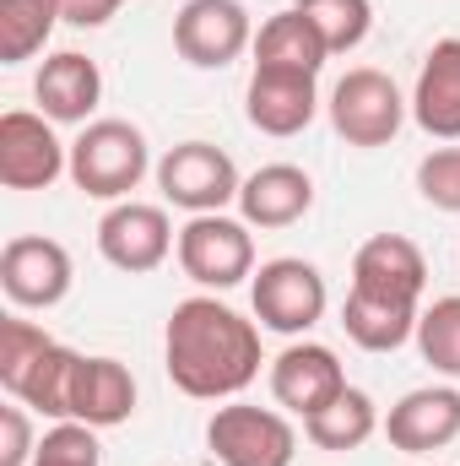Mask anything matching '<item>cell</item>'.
<instances>
[{
  "mask_svg": "<svg viewBox=\"0 0 460 466\" xmlns=\"http://www.w3.org/2000/svg\"><path fill=\"white\" fill-rule=\"evenodd\" d=\"M168 380L195 401H228L260 374V331L217 299H185L163 337Z\"/></svg>",
  "mask_w": 460,
  "mask_h": 466,
  "instance_id": "6da1fadb",
  "label": "cell"
},
{
  "mask_svg": "<svg viewBox=\"0 0 460 466\" xmlns=\"http://www.w3.org/2000/svg\"><path fill=\"white\" fill-rule=\"evenodd\" d=\"M152 157H146V136L130 119H93L76 141H71V179L76 190L119 201L146 179Z\"/></svg>",
  "mask_w": 460,
  "mask_h": 466,
  "instance_id": "7a4b0ae2",
  "label": "cell"
},
{
  "mask_svg": "<svg viewBox=\"0 0 460 466\" xmlns=\"http://www.w3.org/2000/svg\"><path fill=\"white\" fill-rule=\"evenodd\" d=\"M206 445H212V456L223 466H293V456H298L293 423L282 412L249 407V401H233V407L212 412Z\"/></svg>",
  "mask_w": 460,
  "mask_h": 466,
  "instance_id": "3957f363",
  "label": "cell"
},
{
  "mask_svg": "<svg viewBox=\"0 0 460 466\" xmlns=\"http://www.w3.org/2000/svg\"><path fill=\"white\" fill-rule=\"evenodd\" d=\"M401 119H406L401 87L374 66L346 71L336 82V93H331V125H336V136L346 147H390Z\"/></svg>",
  "mask_w": 460,
  "mask_h": 466,
  "instance_id": "277c9868",
  "label": "cell"
},
{
  "mask_svg": "<svg viewBox=\"0 0 460 466\" xmlns=\"http://www.w3.org/2000/svg\"><path fill=\"white\" fill-rule=\"evenodd\" d=\"M179 266L201 288H238L255 271V238L249 223H233L223 212H201L179 228Z\"/></svg>",
  "mask_w": 460,
  "mask_h": 466,
  "instance_id": "5b68a950",
  "label": "cell"
},
{
  "mask_svg": "<svg viewBox=\"0 0 460 466\" xmlns=\"http://www.w3.org/2000/svg\"><path fill=\"white\" fill-rule=\"evenodd\" d=\"M238 168H233V157L223 147H212V141H179V147H168V157L157 163V190L174 201V207H185V212H223L228 201H238Z\"/></svg>",
  "mask_w": 460,
  "mask_h": 466,
  "instance_id": "8992f818",
  "label": "cell"
},
{
  "mask_svg": "<svg viewBox=\"0 0 460 466\" xmlns=\"http://www.w3.org/2000/svg\"><path fill=\"white\" fill-rule=\"evenodd\" d=\"M249 299H255L260 326H271V331H282V337H298V331L320 326V315H325V277H320L309 260L282 255V260H265V266L255 271Z\"/></svg>",
  "mask_w": 460,
  "mask_h": 466,
  "instance_id": "52a82bcc",
  "label": "cell"
},
{
  "mask_svg": "<svg viewBox=\"0 0 460 466\" xmlns=\"http://www.w3.org/2000/svg\"><path fill=\"white\" fill-rule=\"evenodd\" d=\"M71 255L60 238L44 233H16L0 249V288L16 309H55L71 293Z\"/></svg>",
  "mask_w": 460,
  "mask_h": 466,
  "instance_id": "ba28073f",
  "label": "cell"
},
{
  "mask_svg": "<svg viewBox=\"0 0 460 466\" xmlns=\"http://www.w3.org/2000/svg\"><path fill=\"white\" fill-rule=\"evenodd\" d=\"M249 11L238 0H185L174 16V49L195 71H223L249 49Z\"/></svg>",
  "mask_w": 460,
  "mask_h": 466,
  "instance_id": "9c48e42d",
  "label": "cell"
},
{
  "mask_svg": "<svg viewBox=\"0 0 460 466\" xmlns=\"http://www.w3.org/2000/svg\"><path fill=\"white\" fill-rule=\"evenodd\" d=\"M60 174H71V147H60L49 119L27 109L0 115V185L5 190H49Z\"/></svg>",
  "mask_w": 460,
  "mask_h": 466,
  "instance_id": "30bf717a",
  "label": "cell"
},
{
  "mask_svg": "<svg viewBox=\"0 0 460 466\" xmlns=\"http://www.w3.org/2000/svg\"><path fill=\"white\" fill-rule=\"evenodd\" d=\"M244 115L260 136H298L320 115V87L315 71H293V66H255L249 87H244Z\"/></svg>",
  "mask_w": 460,
  "mask_h": 466,
  "instance_id": "8fae6325",
  "label": "cell"
},
{
  "mask_svg": "<svg viewBox=\"0 0 460 466\" xmlns=\"http://www.w3.org/2000/svg\"><path fill=\"white\" fill-rule=\"evenodd\" d=\"M98 249L115 271L130 277H146L168 260L174 249V223L163 207H146V201H119L115 212H104L98 223Z\"/></svg>",
  "mask_w": 460,
  "mask_h": 466,
  "instance_id": "7c38bea8",
  "label": "cell"
},
{
  "mask_svg": "<svg viewBox=\"0 0 460 466\" xmlns=\"http://www.w3.org/2000/svg\"><path fill=\"white\" fill-rule=\"evenodd\" d=\"M342 390H346L342 363H336V352L320 348V342H293L271 363V396H276V407H287L298 418H315Z\"/></svg>",
  "mask_w": 460,
  "mask_h": 466,
  "instance_id": "4fadbf2b",
  "label": "cell"
},
{
  "mask_svg": "<svg viewBox=\"0 0 460 466\" xmlns=\"http://www.w3.org/2000/svg\"><path fill=\"white\" fill-rule=\"evenodd\" d=\"M352 288L363 293H379V299H401V304H417L423 288H428V260L412 238L401 233H374L357 244L352 255Z\"/></svg>",
  "mask_w": 460,
  "mask_h": 466,
  "instance_id": "5bb4252c",
  "label": "cell"
},
{
  "mask_svg": "<svg viewBox=\"0 0 460 466\" xmlns=\"http://www.w3.org/2000/svg\"><path fill=\"white\" fill-rule=\"evenodd\" d=\"M385 440L406 456H428V451H445L460 440V390H412L390 407L385 418Z\"/></svg>",
  "mask_w": 460,
  "mask_h": 466,
  "instance_id": "9a60e30c",
  "label": "cell"
},
{
  "mask_svg": "<svg viewBox=\"0 0 460 466\" xmlns=\"http://www.w3.org/2000/svg\"><path fill=\"white\" fill-rule=\"evenodd\" d=\"M315 207V179L293 163H265L238 185V212L249 228H293Z\"/></svg>",
  "mask_w": 460,
  "mask_h": 466,
  "instance_id": "2e32d148",
  "label": "cell"
},
{
  "mask_svg": "<svg viewBox=\"0 0 460 466\" xmlns=\"http://www.w3.org/2000/svg\"><path fill=\"white\" fill-rule=\"evenodd\" d=\"M135 412V374L119 358H76L71 374V423L87 429H119Z\"/></svg>",
  "mask_w": 460,
  "mask_h": 466,
  "instance_id": "e0dca14e",
  "label": "cell"
},
{
  "mask_svg": "<svg viewBox=\"0 0 460 466\" xmlns=\"http://www.w3.org/2000/svg\"><path fill=\"white\" fill-rule=\"evenodd\" d=\"M33 98H38L44 119H55V125H87V115L104 98V71H98V60H87L76 49H60V55L44 60V71L33 82Z\"/></svg>",
  "mask_w": 460,
  "mask_h": 466,
  "instance_id": "ac0fdd59",
  "label": "cell"
},
{
  "mask_svg": "<svg viewBox=\"0 0 460 466\" xmlns=\"http://www.w3.org/2000/svg\"><path fill=\"white\" fill-rule=\"evenodd\" d=\"M412 115L428 136L460 141V38H439L417 71L412 87Z\"/></svg>",
  "mask_w": 460,
  "mask_h": 466,
  "instance_id": "d6986e66",
  "label": "cell"
},
{
  "mask_svg": "<svg viewBox=\"0 0 460 466\" xmlns=\"http://www.w3.org/2000/svg\"><path fill=\"white\" fill-rule=\"evenodd\" d=\"M342 331L363 352H395L417 337V304H401V299H379V293L352 288L346 304H342Z\"/></svg>",
  "mask_w": 460,
  "mask_h": 466,
  "instance_id": "ffe728a7",
  "label": "cell"
},
{
  "mask_svg": "<svg viewBox=\"0 0 460 466\" xmlns=\"http://www.w3.org/2000/svg\"><path fill=\"white\" fill-rule=\"evenodd\" d=\"M325 60H331V49H325L320 27H315L298 5L276 11V16L260 27V38H255V66H293V71H315V76H320Z\"/></svg>",
  "mask_w": 460,
  "mask_h": 466,
  "instance_id": "44dd1931",
  "label": "cell"
},
{
  "mask_svg": "<svg viewBox=\"0 0 460 466\" xmlns=\"http://www.w3.org/2000/svg\"><path fill=\"white\" fill-rule=\"evenodd\" d=\"M76 358H82V352L49 342V348L38 352V363L16 380L11 396H16L22 407H33V412L55 418V423H71V374H76Z\"/></svg>",
  "mask_w": 460,
  "mask_h": 466,
  "instance_id": "7402d4cb",
  "label": "cell"
},
{
  "mask_svg": "<svg viewBox=\"0 0 460 466\" xmlns=\"http://www.w3.org/2000/svg\"><path fill=\"white\" fill-rule=\"evenodd\" d=\"M374 429H379V412H374V401H368L363 390H352V385H346L331 407H320L315 418H304L309 445H315V451H336V456H342V451H357V445H368Z\"/></svg>",
  "mask_w": 460,
  "mask_h": 466,
  "instance_id": "603a6c76",
  "label": "cell"
},
{
  "mask_svg": "<svg viewBox=\"0 0 460 466\" xmlns=\"http://www.w3.org/2000/svg\"><path fill=\"white\" fill-rule=\"evenodd\" d=\"M55 22H65L60 0H0V66L33 60L49 44Z\"/></svg>",
  "mask_w": 460,
  "mask_h": 466,
  "instance_id": "cb8c5ba5",
  "label": "cell"
},
{
  "mask_svg": "<svg viewBox=\"0 0 460 466\" xmlns=\"http://www.w3.org/2000/svg\"><path fill=\"white\" fill-rule=\"evenodd\" d=\"M298 11L320 27V38H325L331 55L357 49L368 38V27H374V5L368 0H298Z\"/></svg>",
  "mask_w": 460,
  "mask_h": 466,
  "instance_id": "d4e9b609",
  "label": "cell"
},
{
  "mask_svg": "<svg viewBox=\"0 0 460 466\" xmlns=\"http://www.w3.org/2000/svg\"><path fill=\"white\" fill-rule=\"evenodd\" d=\"M417 352L439 374H455L460 380V299H434L417 315Z\"/></svg>",
  "mask_w": 460,
  "mask_h": 466,
  "instance_id": "484cf974",
  "label": "cell"
},
{
  "mask_svg": "<svg viewBox=\"0 0 460 466\" xmlns=\"http://www.w3.org/2000/svg\"><path fill=\"white\" fill-rule=\"evenodd\" d=\"M49 342H55V337H49L44 326L5 315V320H0V385H5V390H16V380L38 363V352L49 348Z\"/></svg>",
  "mask_w": 460,
  "mask_h": 466,
  "instance_id": "4316f807",
  "label": "cell"
},
{
  "mask_svg": "<svg viewBox=\"0 0 460 466\" xmlns=\"http://www.w3.org/2000/svg\"><path fill=\"white\" fill-rule=\"evenodd\" d=\"M33 466H104L98 429H87V423H55V429L38 440Z\"/></svg>",
  "mask_w": 460,
  "mask_h": 466,
  "instance_id": "83f0119b",
  "label": "cell"
},
{
  "mask_svg": "<svg viewBox=\"0 0 460 466\" xmlns=\"http://www.w3.org/2000/svg\"><path fill=\"white\" fill-rule=\"evenodd\" d=\"M417 190H423L428 207L460 212V147H439L417 163Z\"/></svg>",
  "mask_w": 460,
  "mask_h": 466,
  "instance_id": "f1b7e54d",
  "label": "cell"
},
{
  "mask_svg": "<svg viewBox=\"0 0 460 466\" xmlns=\"http://www.w3.org/2000/svg\"><path fill=\"white\" fill-rule=\"evenodd\" d=\"M33 423H27V407H0V466H33Z\"/></svg>",
  "mask_w": 460,
  "mask_h": 466,
  "instance_id": "f546056e",
  "label": "cell"
},
{
  "mask_svg": "<svg viewBox=\"0 0 460 466\" xmlns=\"http://www.w3.org/2000/svg\"><path fill=\"white\" fill-rule=\"evenodd\" d=\"M119 5H125V0H60V11H65L71 27H104Z\"/></svg>",
  "mask_w": 460,
  "mask_h": 466,
  "instance_id": "4dcf8cb0",
  "label": "cell"
}]
</instances>
